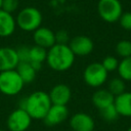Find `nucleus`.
Masks as SVG:
<instances>
[{"label":"nucleus","mask_w":131,"mask_h":131,"mask_svg":"<svg viewBox=\"0 0 131 131\" xmlns=\"http://www.w3.org/2000/svg\"><path fill=\"white\" fill-rule=\"evenodd\" d=\"M52 105L49 94L45 91H34L23 99L19 107L28 112L32 119L43 120Z\"/></svg>","instance_id":"nucleus-1"},{"label":"nucleus","mask_w":131,"mask_h":131,"mask_svg":"<svg viewBox=\"0 0 131 131\" xmlns=\"http://www.w3.org/2000/svg\"><path fill=\"white\" fill-rule=\"evenodd\" d=\"M75 61V55L67 44H55L47 50L46 62L53 71L64 72Z\"/></svg>","instance_id":"nucleus-2"},{"label":"nucleus","mask_w":131,"mask_h":131,"mask_svg":"<svg viewBox=\"0 0 131 131\" xmlns=\"http://www.w3.org/2000/svg\"><path fill=\"white\" fill-rule=\"evenodd\" d=\"M42 19V13L38 8L28 6L18 12L15 21L20 30L25 32H35L41 27Z\"/></svg>","instance_id":"nucleus-3"},{"label":"nucleus","mask_w":131,"mask_h":131,"mask_svg":"<svg viewBox=\"0 0 131 131\" xmlns=\"http://www.w3.org/2000/svg\"><path fill=\"white\" fill-rule=\"evenodd\" d=\"M25 86L24 81L17 74L16 70L0 72V92L13 96L19 93Z\"/></svg>","instance_id":"nucleus-4"},{"label":"nucleus","mask_w":131,"mask_h":131,"mask_svg":"<svg viewBox=\"0 0 131 131\" xmlns=\"http://www.w3.org/2000/svg\"><path fill=\"white\" fill-rule=\"evenodd\" d=\"M97 11L104 21L113 24L119 20L123 13V7L120 0H99Z\"/></svg>","instance_id":"nucleus-5"},{"label":"nucleus","mask_w":131,"mask_h":131,"mask_svg":"<svg viewBox=\"0 0 131 131\" xmlns=\"http://www.w3.org/2000/svg\"><path fill=\"white\" fill-rule=\"evenodd\" d=\"M107 74L108 73L102 67L101 62H92L85 68L83 78L88 86L96 88L105 83Z\"/></svg>","instance_id":"nucleus-6"},{"label":"nucleus","mask_w":131,"mask_h":131,"mask_svg":"<svg viewBox=\"0 0 131 131\" xmlns=\"http://www.w3.org/2000/svg\"><path fill=\"white\" fill-rule=\"evenodd\" d=\"M32 120L27 111L18 107L9 114L6 124L10 131H26L29 129Z\"/></svg>","instance_id":"nucleus-7"},{"label":"nucleus","mask_w":131,"mask_h":131,"mask_svg":"<svg viewBox=\"0 0 131 131\" xmlns=\"http://www.w3.org/2000/svg\"><path fill=\"white\" fill-rule=\"evenodd\" d=\"M69 47L75 56H86L89 55L94 48L93 41L85 35H78L72 38L69 42Z\"/></svg>","instance_id":"nucleus-8"},{"label":"nucleus","mask_w":131,"mask_h":131,"mask_svg":"<svg viewBox=\"0 0 131 131\" xmlns=\"http://www.w3.org/2000/svg\"><path fill=\"white\" fill-rule=\"evenodd\" d=\"M33 40L35 45L47 50L56 44L55 33L46 27H40L35 32H33Z\"/></svg>","instance_id":"nucleus-9"},{"label":"nucleus","mask_w":131,"mask_h":131,"mask_svg":"<svg viewBox=\"0 0 131 131\" xmlns=\"http://www.w3.org/2000/svg\"><path fill=\"white\" fill-rule=\"evenodd\" d=\"M49 94V98L52 104L56 105H67L71 99L72 96V91L71 88L63 83H59L54 85Z\"/></svg>","instance_id":"nucleus-10"},{"label":"nucleus","mask_w":131,"mask_h":131,"mask_svg":"<svg viewBox=\"0 0 131 131\" xmlns=\"http://www.w3.org/2000/svg\"><path fill=\"white\" fill-rule=\"evenodd\" d=\"M69 116V110L67 105H56L52 104L47 112L46 116L44 117L43 121L48 127H52L55 125H58L68 119Z\"/></svg>","instance_id":"nucleus-11"},{"label":"nucleus","mask_w":131,"mask_h":131,"mask_svg":"<svg viewBox=\"0 0 131 131\" xmlns=\"http://www.w3.org/2000/svg\"><path fill=\"white\" fill-rule=\"evenodd\" d=\"M18 63L19 59L16 49L12 47L0 48V72L15 70Z\"/></svg>","instance_id":"nucleus-12"},{"label":"nucleus","mask_w":131,"mask_h":131,"mask_svg":"<svg viewBox=\"0 0 131 131\" xmlns=\"http://www.w3.org/2000/svg\"><path fill=\"white\" fill-rule=\"evenodd\" d=\"M94 126L93 118L86 113H77L70 119V127L74 131H92Z\"/></svg>","instance_id":"nucleus-13"},{"label":"nucleus","mask_w":131,"mask_h":131,"mask_svg":"<svg viewBox=\"0 0 131 131\" xmlns=\"http://www.w3.org/2000/svg\"><path fill=\"white\" fill-rule=\"evenodd\" d=\"M16 28L15 18L11 13L0 10V37H9Z\"/></svg>","instance_id":"nucleus-14"},{"label":"nucleus","mask_w":131,"mask_h":131,"mask_svg":"<svg viewBox=\"0 0 131 131\" xmlns=\"http://www.w3.org/2000/svg\"><path fill=\"white\" fill-rule=\"evenodd\" d=\"M115 96L107 89H98L92 95V103L99 111L111 104H114Z\"/></svg>","instance_id":"nucleus-15"},{"label":"nucleus","mask_w":131,"mask_h":131,"mask_svg":"<svg viewBox=\"0 0 131 131\" xmlns=\"http://www.w3.org/2000/svg\"><path fill=\"white\" fill-rule=\"evenodd\" d=\"M47 57V49H44L40 46L34 45L30 47L29 50V62L33 66V68L38 72L42 68V63L46 61Z\"/></svg>","instance_id":"nucleus-16"},{"label":"nucleus","mask_w":131,"mask_h":131,"mask_svg":"<svg viewBox=\"0 0 131 131\" xmlns=\"http://www.w3.org/2000/svg\"><path fill=\"white\" fill-rule=\"evenodd\" d=\"M114 104L120 116L131 117V92L124 93L115 97Z\"/></svg>","instance_id":"nucleus-17"},{"label":"nucleus","mask_w":131,"mask_h":131,"mask_svg":"<svg viewBox=\"0 0 131 131\" xmlns=\"http://www.w3.org/2000/svg\"><path fill=\"white\" fill-rule=\"evenodd\" d=\"M15 70H16L17 74L19 75V77L21 78V80L24 81L25 84L33 82L35 77H36V74H37V71L33 68V66L30 62H27V61L19 62Z\"/></svg>","instance_id":"nucleus-18"},{"label":"nucleus","mask_w":131,"mask_h":131,"mask_svg":"<svg viewBox=\"0 0 131 131\" xmlns=\"http://www.w3.org/2000/svg\"><path fill=\"white\" fill-rule=\"evenodd\" d=\"M118 73L124 81H131V56L123 58L119 62Z\"/></svg>","instance_id":"nucleus-19"},{"label":"nucleus","mask_w":131,"mask_h":131,"mask_svg":"<svg viewBox=\"0 0 131 131\" xmlns=\"http://www.w3.org/2000/svg\"><path fill=\"white\" fill-rule=\"evenodd\" d=\"M107 90L116 97L125 92V81L121 78H114L108 82Z\"/></svg>","instance_id":"nucleus-20"},{"label":"nucleus","mask_w":131,"mask_h":131,"mask_svg":"<svg viewBox=\"0 0 131 131\" xmlns=\"http://www.w3.org/2000/svg\"><path fill=\"white\" fill-rule=\"evenodd\" d=\"M99 115L106 122H114L120 116L115 104H111V105H108L102 110H99Z\"/></svg>","instance_id":"nucleus-21"},{"label":"nucleus","mask_w":131,"mask_h":131,"mask_svg":"<svg viewBox=\"0 0 131 131\" xmlns=\"http://www.w3.org/2000/svg\"><path fill=\"white\" fill-rule=\"evenodd\" d=\"M116 52L119 56L126 58L131 56V41L121 40L116 44Z\"/></svg>","instance_id":"nucleus-22"},{"label":"nucleus","mask_w":131,"mask_h":131,"mask_svg":"<svg viewBox=\"0 0 131 131\" xmlns=\"http://www.w3.org/2000/svg\"><path fill=\"white\" fill-rule=\"evenodd\" d=\"M119 60L117 57L113 56V55H108V56H105L102 61H101V64L102 67L105 69V71L107 73L110 72H114L116 70H118V67H119Z\"/></svg>","instance_id":"nucleus-23"},{"label":"nucleus","mask_w":131,"mask_h":131,"mask_svg":"<svg viewBox=\"0 0 131 131\" xmlns=\"http://www.w3.org/2000/svg\"><path fill=\"white\" fill-rule=\"evenodd\" d=\"M18 4H19L18 0H2L1 9L12 14L18 8Z\"/></svg>","instance_id":"nucleus-24"},{"label":"nucleus","mask_w":131,"mask_h":131,"mask_svg":"<svg viewBox=\"0 0 131 131\" xmlns=\"http://www.w3.org/2000/svg\"><path fill=\"white\" fill-rule=\"evenodd\" d=\"M118 21L120 23V26L124 30L131 31V11L123 12Z\"/></svg>","instance_id":"nucleus-25"},{"label":"nucleus","mask_w":131,"mask_h":131,"mask_svg":"<svg viewBox=\"0 0 131 131\" xmlns=\"http://www.w3.org/2000/svg\"><path fill=\"white\" fill-rule=\"evenodd\" d=\"M70 36L69 33L64 30H59L55 33V42L56 44H69L70 42Z\"/></svg>","instance_id":"nucleus-26"},{"label":"nucleus","mask_w":131,"mask_h":131,"mask_svg":"<svg viewBox=\"0 0 131 131\" xmlns=\"http://www.w3.org/2000/svg\"><path fill=\"white\" fill-rule=\"evenodd\" d=\"M29 50H30V47L25 46V45L20 46L16 49L19 62H25V61L29 62Z\"/></svg>","instance_id":"nucleus-27"},{"label":"nucleus","mask_w":131,"mask_h":131,"mask_svg":"<svg viewBox=\"0 0 131 131\" xmlns=\"http://www.w3.org/2000/svg\"><path fill=\"white\" fill-rule=\"evenodd\" d=\"M1 7H2V0H0V10H1Z\"/></svg>","instance_id":"nucleus-28"},{"label":"nucleus","mask_w":131,"mask_h":131,"mask_svg":"<svg viewBox=\"0 0 131 131\" xmlns=\"http://www.w3.org/2000/svg\"><path fill=\"white\" fill-rule=\"evenodd\" d=\"M127 131H131V126H130V127L128 128V130H127Z\"/></svg>","instance_id":"nucleus-29"},{"label":"nucleus","mask_w":131,"mask_h":131,"mask_svg":"<svg viewBox=\"0 0 131 131\" xmlns=\"http://www.w3.org/2000/svg\"><path fill=\"white\" fill-rule=\"evenodd\" d=\"M0 131H4V130H2V129H0Z\"/></svg>","instance_id":"nucleus-30"},{"label":"nucleus","mask_w":131,"mask_h":131,"mask_svg":"<svg viewBox=\"0 0 131 131\" xmlns=\"http://www.w3.org/2000/svg\"><path fill=\"white\" fill-rule=\"evenodd\" d=\"M92 131H95V130H92Z\"/></svg>","instance_id":"nucleus-31"}]
</instances>
